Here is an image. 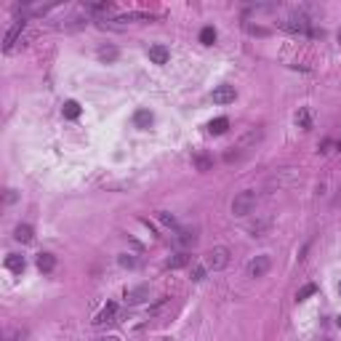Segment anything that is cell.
<instances>
[{
	"instance_id": "cell-23",
	"label": "cell",
	"mask_w": 341,
	"mask_h": 341,
	"mask_svg": "<svg viewBox=\"0 0 341 341\" xmlns=\"http://www.w3.org/2000/svg\"><path fill=\"white\" fill-rule=\"evenodd\" d=\"M195 165H198V170H211V160L198 155V157H195Z\"/></svg>"
},
{
	"instance_id": "cell-11",
	"label": "cell",
	"mask_w": 341,
	"mask_h": 341,
	"mask_svg": "<svg viewBox=\"0 0 341 341\" xmlns=\"http://www.w3.org/2000/svg\"><path fill=\"white\" fill-rule=\"evenodd\" d=\"M6 267L11 269V272H24V267H27V259L19 253H8L6 256Z\"/></svg>"
},
{
	"instance_id": "cell-2",
	"label": "cell",
	"mask_w": 341,
	"mask_h": 341,
	"mask_svg": "<svg viewBox=\"0 0 341 341\" xmlns=\"http://www.w3.org/2000/svg\"><path fill=\"white\" fill-rule=\"evenodd\" d=\"M256 203H259V195H256L253 190H245L232 200V213L235 216H248V213L256 208Z\"/></svg>"
},
{
	"instance_id": "cell-3",
	"label": "cell",
	"mask_w": 341,
	"mask_h": 341,
	"mask_svg": "<svg viewBox=\"0 0 341 341\" xmlns=\"http://www.w3.org/2000/svg\"><path fill=\"white\" fill-rule=\"evenodd\" d=\"M227 264H229V251H227V248H221V245L206 253V267H208V269L219 272V269H224Z\"/></svg>"
},
{
	"instance_id": "cell-15",
	"label": "cell",
	"mask_w": 341,
	"mask_h": 341,
	"mask_svg": "<svg viewBox=\"0 0 341 341\" xmlns=\"http://www.w3.org/2000/svg\"><path fill=\"white\" fill-rule=\"evenodd\" d=\"M149 296V291H147V285H141V288H133V291H125V298H128V304H139V301H144V298Z\"/></svg>"
},
{
	"instance_id": "cell-12",
	"label": "cell",
	"mask_w": 341,
	"mask_h": 341,
	"mask_svg": "<svg viewBox=\"0 0 341 341\" xmlns=\"http://www.w3.org/2000/svg\"><path fill=\"white\" fill-rule=\"evenodd\" d=\"M56 267V256L54 253H40L38 256V269L40 272H54Z\"/></svg>"
},
{
	"instance_id": "cell-1",
	"label": "cell",
	"mask_w": 341,
	"mask_h": 341,
	"mask_svg": "<svg viewBox=\"0 0 341 341\" xmlns=\"http://www.w3.org/2000/svg\"><path fill=\"white\" fill-rule=\"evenodd\" d=\"M280 27H283L285 32H301V35H312V38L322 35V32H317V30H309V19H306L304 14H293V16H288L285 22H280Z\"/></svg>"
},
{
	"instance_id": "cell-9",
	"label": "cell",
	"mask_w": 341,
	"mask_h": 341,
	"mask_svg": "<svg viewBox=\"0 0 341 341\" xmlns=\"http://www.w3.org/2000/svg\"><path fill=\"white\" fill-rule=\"evenodd\" d=\"M152 123H155V115H152L149 109H136V115H133V125L136 128H141V131H144V128H149Z\"/></svg>"
},
{
	"instance_id": "cell-25",
	"label": "cell",
	"mask_w": 341,
	"mask_h": 341,
	"mask_svg": "<svg viewBox=\"0 0 341 341\" xmlns=\"http://www.w3.org/2000/svg\"><path fill=\"white\" fill-rule=\"evenodd\" d=\"M160 221H163L165 227H174V224H176V219L170 216V213H165V211H160Z\"/></svg>"
},
{
	"instance_id": "cell-7",
	"label": "cell",
	"mask_w": 341,
	"mask_h": 341,
	"mask_svg": "<svg viewBox=\"0 0 341 341\" xmlns=\"http://www.w3.org/2000/svg\"><path fill=\"white\" fill-rule=\"evenodd\" d=\"M115 314H117V304L109 301L104 309L96 314V320H93V325H104V322H115Z\"/></svg>"
},
{
	"instance_id": "cell-13",
	"label": "cell",
	"mask_w": 341,
	"mask_h": 341,
	"mask_svg": "<svg viewBox=\"0 0 341 341\" xmlns=\"http://www.w3.org/2000/svg\"><path fill=\"white\" fill-rule=\"evenodd\" d=\"M14 237L19 243H32V237H35V232H32V227L30 224H19L14 229Z\"/></svg>"
},
{
	"instance_id": "cell-26",
	"label": "cell",
	"mask_w": 341,
	"mask_h": 341,
	"mask_svg": "<svg viewBox=\"0 0 341 341\" xmlns=\"http://www.w3.org/2000/svg\"><path fill=\"white\" fill-rule=\"evenodd\" d=\"M206 277V269L203 267H195V272H192V280H203Z\"/></svg>"
},
{
	"instance_id": "cell-24",
	"label": "cell",
	"mask_w": 341,
	"mask_h": 341,
	"mask_svg": "<svg viewBox=\"0 0 341 341\" xmlns=\"http://www.w3.org/2000/svg\"><path fill=\"white\" fill-rule=\"evenodd\" d=\"M120 267H128V269H133V267H136V259H133L131 253H123V256H120Z\"/></svg>"
},
{
	"instance_id": "cell-4",
	"label": "cell",
	"mask_w": 341,
	"mask_h": 341,
	"mask_svg": "<svg viewBox=\"0 0 341 341\" xmlns=\"http://www.w3.org/2000/svg\"><path fill=\"white\" fill-rule=\"evenodd\" d=\"M269 267H272V259L267 253H261V256H256V259H251V264H248V275L251 277H264L269 272Z\"/></svg>"
},
{
	"instance_id": "cell-30",
	"label": "cell",
	"mask_w": 341,
	"mask_h": 341,
	"mask_svg": "<svg viewBox=\"0 0 341 341\" xmlns=\"http://www.w3.org/2000/svg\"><path fill=\"white\" fill-rule=\"evenodd\" d=\"M338 43H341V30H338Z\"/></svg>"
},
{
	"instance_id": "cell-5",
	"label": "cell",
	"mask_w": 341,
	"mask_h": 341,
	"mask_svg": "<svg viewBox=\"0 0 341 341\" xmlns=\"http://www.w3.org/2000/svg\"><path fill=\"white\" fill-rule=\"evenodd\" d=\"M211 99L216 101V104H232L237 99V91H235V85H219V88H213Z\"/></svg>"
},
{
	"instance_id": "cell-31",
	"label": "cell",
	"mask_w": 341,
	"mask_h": 341,
	"mask_svg": "<svg viewBox=\"0 0 341 341\" xmlns=\"http://www.w3.org/2000/svg\"><path fill=\"white\" fill-rule=\"evenodd\" d=\"M338 149H341V141H338Z\"/></svg>"
},
{
	"instance_id": "cell-14",
	"label": "cell",
	"mask_w": 341,
	"mask_h": 341,
	"mask_svg": "<svg viewBox=\"0 0 341 341\" xmlns=\"http://www.w3.org/2000/svg\"><path fill=\"white\" fill-rule=\"evenodd\" d=\"M227 128H229V120H227V117H216V120L208 123V133L221 136V133H227Z\"/></svg>"
},
{
	"instance_id": "cell-22",
	"label": "cell",
	"mask_w": 341,
	"mask_h": 341,
	"mask_svg": "<svg viewBox=\"0 0 341 341\" xmlns=\"http://www.w3.org/2000/svg\"><path fill=\"white\" fill-rule=\"evenodd\" d=\"M195 243H198L195 232H179V245H195Z\"/></svg>"
},
{
	"instance_id": "cell-18",
	"label": "cell",
	"mask_w": 341,
	"mask_h": 341,
	"mask_svg": "<svg viewBox=\"0 0 341 341\" xmlns=\"http://www.w3.org/2000/svg\"><path fill=\"white\" fill-rule=\"evenodd\" d=\"M190 264V256L187 253H176L174 259H168V269H179V267H187Z\"/></svg>"
},
{
	"instance_id": "cell-20",
	"label": "cell",
	"mask_w": 341,
	"mask_h": 341,
	"mask_svg": "<svg viewBox=\"0 0 341 341\" xmlns=\"http://www.w3.org/2000/svg\"><path fill=\"white\" fill-rule=\"evenodd\" d=\"M99 59H101V62H115V59H117V48H112V46H109V48H99Z\"/></svg>"
},
{
	"instance_id": "cell-6",
	"label": "cell",
	"mask_w": 341,
	"mask_h": 341,
	"mask_svg": "<svg viewBox=\"0 0 341 341\" xmlns=\"http://www.w3.org/2000/svg\"><path fill=\"white\" fill-rule=\"evenodd\" d=\"M168 59H170V51L165 46H149V62L152 64H168Z\"/></svg>"
},
{
	"instance_id": "cell-21",
	"label": "cell",
	"mask_w": 341,
	"mask_h": 341,
	"mask_svg": "<svg viewBox=\"0 0 341 341\" xmlns=\"http://www.w3.org/2000/svg\"><path fill=\"white\" fill-rule=\"evenodd\" d=\"M312 293H317V285H314V283H309V285H304L301 291L296 293V301H304V298H309Z\"/></svg>"
},
{
	"instance_id": "cell-19",
	"label": "cell",
	"mask_w": 341,
	"mask_h": 341,
	"mask_svg": "<svg viewBox=\"0 0 341 341\" xmlns=\"http://www.w3.org/2000/svg\"><path fill=\"white\" fill-rule=\"evenodd\" d=\"M200 43H203V46H213V43H216V30H213V27H203Z\"/></svg>"
},
{
	"instance_id": "cell-16",
	"label": "cell",
	"mask_w": 341,
	"mask_h": 341,
	"mask_svg": "<svg viewBox=\"0 0 341 341\" xmlns=\"http://www.w3.org/2000/svg\"><path fill=\"white\" fill-rule=\"evenodd\" d=\"M296 125L304 128V131H309V128H312V115H309V109H306V107H301L296 112Z\"/></svg>"
},
{
	"instance_id": "cell-10",
	"label": "cell",
	"mask_w": 341,
	"mask_h": 341,
	"mask_svg": "<svg viewBox=\"0 0 341 341\" xmlns=\"http://www.w3.org/2000/svg\"><path fill=\"white\" fill-rule=\"evenodd\" d=\"M22 32H24V19H22V22H16L14 27L8 30V35H6V43H3V48H6V51H11V48H14V43H16V38H19Z\"/></svg>"
},
{
	"instance_id": "cell-29",
	"label": "cell",
	"mask_w": 341,
	"mask_h": 341,
	"mask_svg": "<svg viewBox=\"0 0 341 341\" xmlns=\"http://www.w3.org/2000/svg\"><path fill=\"white\" fill-rule=\"evenodd\" d=\"M338 296H341V283H338Z\"/></svg>"
},
{
	"instance_id": "cell-17",
	"label": "cell",
	"mask_w": 341,
	"mask_h": 341,
	"mask_svg": "<svg viewBox=\"0 0 341 341\" xmlns=\"http://www.w3.org/2000/svg\"><path fill=\"white\" fill-rule=\"evenodd\" d=\"M62 112H64V117L67 120H75V117H80V104L78 101H64V107H62Z\"/></svg>"
},
{
	"instance_id": "cell-27",
	"label": "cell",
	"mask_w": 341,
	"mask_h": 341,
	"mask_svg": "<svg viewBox=\"0 0 341 341\" xmlns=\"http://www.w3.org/2000/svg\"><path fill=\"white\" fill-rule=\"evenodd\" d=\"M101 341H120L117 336H107V338H101Z\"/></svg>"
},
{
	"instance_id": "cell-28",
	"label": "cell",
	"mask_w": 341,
	"mask_h": 341,
	"mask_svg": "<svg viewBox=\"0 0 341 341\" xmlns=\"http://www.w3.org/2000/svg\"><path fill=\"white\" fill-rule=\"evenodd\" d=\"M336 325H338V328H341V317H336Z\"/></svg>"
},
{
	"instance_id": "cell-8",
	"label": "cell",
	"mask_w": 341,
	"mask_h": 341,
	"mask_svg": "<svg viewBox=\"0 0 341 341\" xmlns=\"http://www.w3.org/2000/svg\"><path fill=\"white\" fill-rule=\"evenodd\" d=\"M261 136H264L261 128H253L251 133H245L243 139H240V144H237V149H240V152H248V147H253V144H259V141H261Z\"/></svg>"
}]
</instances>
